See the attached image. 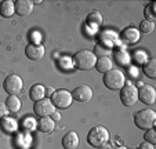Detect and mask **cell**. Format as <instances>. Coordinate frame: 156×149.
<instances>
[{
  "mask_svg": "<svg viewBox=\"0 0 156 149\" xmlns=\"http://www.w3.org/2000/svg\"><path fill=\"white\" fill-rule=\"evenodd\" d=\"M87 23H91V25H101V23H102V14H101V12H97V11L88 14Z\"/></svg>",
  "mask_w": 156,
  "mask_h": 149,
  "instance_id": "4316f807",
  "label": "cell"
},
{
  "mask_svg": "<svg viewBox=\"0 0 156 149\" xmlns=\"http://www.w3.org/2000/svg\"><path fill=\"white\" fill-rule=\"evenodd\" d=\"M72 98L77 102H88L93 98V88L87 84H82L72 91Z\"/></svg>",
  "mask_w": 156,
  "mask_h": 149,
  "instance_id": "30bf717a",
  "label": "cell"
},
{
  "mask_svg": "<svg viewBox=\"0 0 156 149\" xmlns=\"http://www.w3.org/2000/svg\"><path fill=\"white\" fill-rule=\"evenodd\" d=\"M4 104H6L9 112H11V113H15V112H18L21 109V101L17 95H9V98H7V101Z\"/></svg>",
  "mask_w": 156,
  "mask_h": 149,
  "instance_id": "44dd1931",
  "label": "cell"
},
{
  "mask_svg": "<svg viewBox=\"0 0 156 149\" xmlns=\"http://www.w3.org/2000/svg\"><path fill=\"white\" fill-rule=\"evenodd\" d=\"M138 99L145 105H153L156 101V90L149 84H142L138 88Z\"/></svg>",
  "mask_w": 156,
  "mask_h": 149,
  "instance_id": "9c48e42d",
  "label": "cell"
},
{
  "mask_svg": "<svg viewBox=\"0 0 156 149\" xmlns=\"http://www.w3.org/2000/svg\"><path fill=\"white\" fill-rule=\"evenodd\" d=\"M44 95H46V88H44V86L35 84V86L30 87L29 97H30V99H32L33 102H37V101H40V99H43Z\"/></svg>",
  "mask_w": 156,
  "mask_h": 149,
  "instance_id": "e0dca14e",
  "label": "cell"
},
{
  "mask_svg": "<svg viewBox=\"0 0 156 149\" xmlns=\"http://www.w3.org/2000/svg\"><path fill=\"white\" fill-rule=\"evenodd\" d=\"M134 123L141 130L153 129V126L156 123V112L151 108L141 109V111H138L134 115Z\"/></svg>",
  "mask_w": 156,
  "mask_h": 149,
  "instance_id": "3957f363",
  "label": "cell"
},
{
  "mask_svg": "<svg viewBox=\"0 0 156 149\" xmlns=\"http://www.w3.org/2000/svg\"><path fill=\"white\" fill-rule=\"evenodd\" d=\"M133 57H134V61H136L137 64H141V65H144L145 62L148 61V54H147V51L142 48L136 50L134 54H133Z\"/></svg>",
  "mask_w": 156,
  "mask_h": 149,
  "instance_id": "cb8c5ba5",
  "label": "cell"
},
{
  "mask_svg": "<svg viewBox=\"0 0 156 149\" xmlns=\"http://www.w3.org/2000/svg\"><path fill=\"white\" fill-rule=\"evenodd\" d=\"M140 149H155V148H153L152 144H149V142H147V141H144V142L140 145Z\"/></svg>",
  "mask_w": 156,
  "mask_h": 149,
  "instance_id": "4dcf8cb0",
  "label": "cell"
},
{
  "mask_svg": "<svg viewBox=\"0 0 156 149\" xmlns=\"http://www.w3.org/2000/svg\"><path fill=\"white\" fill-rule=\"evenodd\" d=\"M115 61L118 62L119 65H127L129 64V61H130V55H129V53H127L124 48H120V50H118L115 53Z\"/></svg>",
  "mask_w": 156,
  "mask_h": 149,
  "instance_id": "603a6c76",
  "label": "cell"
},
{
  "mask_svg": "<svg viewBox=\"0 0 156 149\" xmlns=\"http://www.w3.org/2000/svg\"><path fill=\"white\" fill-rule=\"evenodd\" d=\"M54 91H55V90H54V88L47 87V88H46V93H47V94H46V95H47V97H51V95H53V93H54Z\"/></svg>",
  "mask_w": 156,
  "mask_h": 149,
  "instance_id": "1f68e13d",
  "label": "cell"
},
{
  "mask_svg": "<svg viewBox=\"0 0 156 149\" xmlns=\"http://www.w3.org/2000/svg\"><path fill=\"white\" fill-rule=\"evenodd\" d=\"M95 62H97V57L90 50H79L72 58V64L79 70H90L95 66Z\"/></svg>",
  "mask_w": 156,
  "mask_h": 149,
  "instance_id": "6da1fadb",
  "label": "cell"
},
{
  "mask_svg": "<svg viewBox=\"0 0 156 149\" xmlns=\"http://www.w3.org/2000/svg\"><path fill=\"white\" fill-rule=\"evenodd\" d=\"M153 29H155V23H153L152 21L144 20V21H141V23H140V32L145 33V35L153 32Z\"/></svg>",
  "mask_w": 156,
  "mask_h": 149,
  "instance_id": "d4e9b609",
  "label": "cell"
},
{
  "mask_svg": "<svg viewBox=\"0 0 156 149\" xmlns=\"http://www.w3.org/2000/svg\"><path fill=\"white\" fill-rule=\"evenodd\" d=\"M33 2L30 0H15L14 2V7H15V12L20 17H29L33 11Z\"/></svg>",
  "mask_w": 156,
  "mask_h": 149,
  "instance_id": "7c38bea8",
  "label": "cell"
},
{
  "mask_svg": "<svg viewBox=\"0 0 156 149\" xmlns=\"http://www.w3.org/2000/svg\"><path fill=\"white\" fill-rule=\"evenodd\" d=\"M22 126H24V129H27L28 131H32V130L37 129V123H36V120L33 119V117H27V119H24V122H22Z\"/></svg>",
  "mask_w": 156,
  "mask_h": 149,
  "instance_id": "83f0119b",
  "label": "cell"
},
{
  "mask_svg": "<svg viewBox=\"0 0 156 149\" xmlns=\"http://www.w3.org/2000/svg\"><path fill=\"white\" fill-rule=\"evenodd\" d=\"M44 54H46V50L41 44H36V43H30L25 47V55L28 57L32 61H40L43 59Z\"/></svg>",
  "mask_w": 156,
  "mask_h": 149,
  "instance_id": "8fae6325",
  "label": "cell"
},
{
  "mask_svg": "<svg viewBox=\"0 0 156 149\" xmlns=\"http://www.w3.org/2000/svg\"><path fill=\"white\" fill-rule=\"evenodd\" d=\"M120 101L126 106L136 105V102L138 101V88L133 83H126L120 88Z\"/></svg>",
  "mask_w": 156,
  "mask_h": 149,
  "instance_id": "5b68a950",
  "label": "cell"
},
{
  "mask_svg": "<svg viewBox=\"0 0 156 149\" xmlns=\"http://www.w3.org/2000/svg\"><path fill=\"white\" fill-rule=\"evenodd\" d=\"M53 120H57V122H58V120H61V115H59L58 112H54V113H53Z\"/></svg>",
  "mask_w": 156,
  "mask_h": 149,
  "instance_id": "d6a6232c",
  "label": "cell"
},
{
  "mask_svg": "<svg viewBox=\"0 0 156 149\" xmlns=\"http://www.w3.org/2000/svg\"><path fill=\"white\" fill-rule=\"evenodd\" d=\"M144 15H145V20L148 21H155V2H151L148 6H145V10H144Z\"/></svg>",
  "mask_w": 156,
  "mask_h": 149,
  "instance_id": "484cf974",
  "label": "cell"
},
{
  "mask_svg": "<svg viewBox=\"0 0 156 149\" xmlns=\"http://www.w3.org/2000/svg\"><path fill=\"white\" fill-rule=\"evenodd\" d=\"M142 72L145 73V76L149 79H155L156 77V61L155 59H148L144 65H142Z\"/></svg>",
  "mask_w": 156,
  "mask_h": 149,
  "instance_id": "ffe728a7",
  "label": "cell"
},
{
  "mask_svg": "<svg viewBox=\"0 0 156 149\" xmlns=\"http://www.w3.org/2000/svg\"><path fill=\"white\" fill-rule=\"evenodd\" d=\"M41 3V0H36V2H33V4H40Z\"/></svg>",
  "mask_w": 156,
  "mask_h": 149,
  "instance_id": "836d02e7",
  "label": "cell"
},
{
  "mask_svg": "<svg viewBox=\"0 0 156 149\" xmlns=\"http://www.w3.org/2000/svg\"><path fill=\"white\" fill-rule=\"evenodd\" d=\"M102 82L106 88L109 90H120L124 84H126V77L124 73L120 69H111L108 72L104 73Z\"/></svg>",
  "mask_w": 156,
  "mask_h": 149,
  "instance_id": "7a4b0ae2",
  "label": "cell"
},
{
  "mask_svg": "<svg viewBox=\"0 0 156 149\" xmlns=\"http://www.w3.org/2000/svg\"><path fill=\"white\" fill-rule=\"evenodd\" d=\"M120 37L126 44H136L140 41V30L133 27H127L122 30Z\"/></svg>",
  "mask_w": 156,
  "mask_h": 149,
  "instance_id": "4fadbf2b",
  "label": "cell"
},
{
  "mask_svg": "<svg viewBox=\"0 0 156 149\" xmlns=\"http://www.w3.org/2000/svg\"><path fill=\"white\" fill-rule=\"evenodd\" d=\"M33 112H35V115L39 117H46L55 112V106L53 105L51 99L43 98V99H40V101H37V102H35V105H33Z\"/></svg>",
  "mask_w": 156,
  "mask_h": 149,
  "instance_id": "ba28073f",
  "label": "cell"
},
{
  "mask_svg": "<svg viewBox=\"0 0 156 149\" xmlns=\"http://www.w3.org/2000/svg\"><path fill=\"white\" fill-rule=\"evenodd\" d=\"M95 68H97L98 72H108V70L112 69V59L109 57H100L97 58V62H95Z\"/></svg>",
  "mask_w": 156,
  "mask_h": 149,
  "instance_id": "d6986e66",
  "label": "cell"
},
{
  "mask_svg": "<svg viewBox=\"0 0 156 149\" xmlns=\"http://www.w3.org/2000/svg\"><path fill=\"white\" fill-rule=\"evenodd\" d=\"M0 127H2L3 131L9 133V134H12V133L17 131L18 123H17V120H15L14 117L6 116V117H3V119H0Z\"/></svg>",
  "mask_w": 156,
  "mask_h": 149,
  "instance_id": "9a60e30c",
  "label": "cell"
},
{
  "mask_svg": "<svg viewBox=\"0 0 156 149\" xmlns=\"http://www.w3.org/2000/svg\"><path fill=\"white\" fill-rule=\"evenodd\" d=\"M144 138L147 142L152 144V145H155L156 144V133L153 129H149V130H145V134H144Z\"/></svg>",
  "mask_w": 156,
  "mask_h": 149,
  "instance_id": "f1b7e54d",
  "label": "cell"
},
{
  "mask_svg": "<svg viewBox=\"0 0 156 149\" xmlns=\"http://www.w3.org/2000/svg\"><path fill=\"white\" fill-rule=\"evenodd\" d=\"M80 144V138L76 131H69L62 138V146L64 149H76Z\"/></svg>",
  "mask_w": 156,
  "mask_h": 149,
  "instance_id": "5bb4252c",
  "label": "cell"
},
{
  "mask_svg": "<svg viewBox=\"0 0 156 149\" xmlns=\"http://www.w3.org/2000/svg\"><path fill=\"white\" fill-rule=\"evenodd\" d=\"M72 94L69 93L68 90H64V88H59V90H55L51 95V102L55 108L59 109H66L72 105Z\"/></svg>",
  "mask_w": 156,
  "mask_h": 149,
  "instance_id": "52a82bcc",
  "label": "cell"
},
{
  "mask_svg": "<svg viewBox=\"0 0 156 149\" xmlns=\"http://www.w3.org/2000/svg\"><path fill=\"white\" fill-rule=\"evenodd\" d=\"M112 53V47L111 46H106L105 43H97L94 47V54L95 57L98 55L100 57H109V54Z\"/></svg>",
  "mask_w": 156,
  "mask_h": 149,
  "instance_id": "7402d4cb",
  "label": "cell"
},
{
  "mask_svg": "<svg viewBox=\"0 0 156 149\" xmlns=\"http://www.w3.org/2000/svg\"><path fill=\"white\" fill-rule=\"evenodd\" d=\"M54 127H55V123L48 116L40 117V120H39V123H37V129L40 130L41 133H51L54 130Z\"/></svg>",
  "mask_w": 156,
  "mask_h": 149,
  "instance_id": "ac0fdd59",
  "label": "cell"
},
{
  "mask_svg": "<svg viewBox=\"0 0 156 149\" xmlns=\"http://www.w3.org/2000/svg\"><path fill=\"white\" fill-rule=\"evenodd\" d=\"M7 113H9V109H7L6 104H0V119L6 117Z\"/></svg>",
  "mask_w": 156,
  "mask_h": 149,
  "instance_id": "f546056e",
  "label": "cell"
},
{
  "mask_svg": "<svg viewBox=\"0 0 156 149\" xmlns=\"http://www.w3.org/2000/svg\"><path fill=\"white\" fill-rule=\"evenodd\" d=\"M109 140V131L105 126L93 127L87 134V142L93 148H102Z\"/></svg>",
  "mask_w": 156,
  "mask_h": 149,
  "instance_id": "277c9868",
  "label": "cell"
},
{
  "mask_svg": "<svg viewBox=\"0 0 156 149\" xmlns=\"http://www.w3.org/2000/svg\"><path fill=\"white\" fill-rule=\"evenodd\" d=\"M3 88L10 95H17V94H20L21 91H22V88H24V80H22V77H21L20 75H15V73L9 75V76L4 79Z\"/></svg>",
  "mask_w": 156,
  "mask_h": 149,
  "instance_id": "8992f818",
  "label": "cell"
},
{
  "mask_svg": "<svg viewBox=\"0 0 156 149\" xmlns=\"http://www.w3.org/2000/svg\"><path fill=\"white\" fill-rule=\"evenodd\" d=\"M15 12V7H14V2L11 0H4L0 3V15L4 18H10L12 17Z\"/></svg>",
  "mask_w": 156,
  "mask_h": 149,
  "instance_id": "2e32d148",
  "label": "cell"
}]
</instances>
